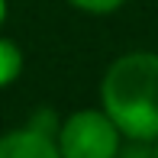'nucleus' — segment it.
Returning a JSON list of instances; mask_svg holds the SVG:
<instances>
[{"label": "nucleus", "instance_id": "obj_1", "mask_svg": "<svg viewBox=\"0 0 158 158\" xmlns=\"http://www.w3.org/2000/svg\"><path fill=\"white\" fill-rule=\"evenodd\" d=\"M100 110L116 123L123 139H158V52L132 48L116 55L100 77Z\"/></svg>", "mask_w": 158, "mask_h": 158}, {"label": "nucleus", "instance_id": "obj_2", "mask_svg": "<svg viewBox=\"0 0 158 158\" xmlns=\"http://www.w3.org/2000/svg\"><path fill=\"white\" fill-rule=\"evenodd\" d=\"M123 132L100 106H84L61 119L55 145L61 158H119Z\"/></svg>", "mask_w": 158, "mask_h": 158}, {"label": "nucleus", "instance_id": "obj_3", "mask_svg": "<svg viewBox=\"0 0 158 158\" xmlns=\"http://www.w3.org/2000/svg\"><path fill=\"white\" fill-rule=\"evenodd\" d=\"M0 158H61V152L55 145V135H45L23 123L0 135Z\"/></svg>", "mask_w": 158, "mask_h": 158}, {"label": "nucleus", "instance_id": "obj_4", "mask_svg": "<svg viewBox=\"0 0 158 158\" xmlns=\"http://www.w3.org/2000/svg\"><path fill=\"white\" fill-rule=\"evenodd\" d=\"M23 68H26L23 48H19L13 39L0 35V90H3V87H13V84L19 81V74H23Z\"/></svg>", "mask_w": 158, "mask_h": 158}, {"label": "nucleus", "instance_id": "obj_5", "mask_svg": "<svg viewBox=\"0 0 158 158\" xmlns=\"http://www.w3.org/2000/svg\"><path fill=\"white\" fill-rule=\"evenodd\" d=\"M68 3L74 6V10L87 13V16H110V13L123 10L126 0H68Z\"/></svg>", "mask_w": 158, "mask_h": 158}, {"label": "nucleus", "instance_id": "obj_6", "mask_svg": "<svg viewBox=\"0 0 158 158\" xmlns=\"http://www.w3.org/2000/svg\"><path fill=\"white\" fill-rule=\"evenodd\" d=\"M119 158H155V142H132L126 139L119 148Z\"/></svg>", "mask_w": 158, "mask_h": 158}, {"label": "nucleus", "instance_id": "obj_7", "mask_svg": "<svg viewBox=\"0 0 158 158\" xmlns=\"http://www.w3.org/2000/svg\"><path fill=\"white\" fill-rule=\"evenodd\" d=\"M3 19H6V0H0V26H3Z\"/></svg>", "mask_w": 158, "mask_h": 158}, {"label": "nucleus", "instance_id": "obj_8", "mask_svg": "<svg viewBox=\"0 0 158 158\" xmlns=\"http://www.w3.org/2000/svg\"><path fill=\"white\" fill-rule=\"evenodd\" d=\"M155 158H158V139H155Z\"/></svg>", "mask_w": 158, "mask_h": 158}]
</instances>
